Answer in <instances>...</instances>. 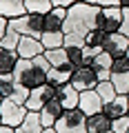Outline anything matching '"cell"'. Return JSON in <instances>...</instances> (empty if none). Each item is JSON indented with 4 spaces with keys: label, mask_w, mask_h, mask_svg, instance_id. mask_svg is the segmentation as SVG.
<instances>
[{
    "label": "cell",
    "mask_w": 129,
    "mask_h": 133,
    "mask_svg": "<svg viewBox=\"0 0 129 133\" xmlns=\"http://www.w3.org/2000/svg\"><path fill=\"white\" fill-rule=\"evenodd\" d=\"M73 69L76 66L71 64H65V66H51V71L47 73V82L53 87H62V84H69L73 76Z\"/></svg>",
    "instance_id": "obj_15"
},
{
    "label": "cell",
    "mask_w": 129,
    "mask_h": 133,
    "mask_svg": "<svg viewBox=\"0 0 129 133\" xmlns=\"http://www.w3.org/2000/svg\"><path fill=\"white\" fill-rule=\"evenodd\" d=\"M120 7H129V0H120Z\"/></svg>",
    "instance_id": "obj_43"
},
{
    "label": "cell",
    "mask_w": 129,
    "mask_h": 133,
    "mask_svg": "<svg viewBox=\"0 0 129 133\" xmlns=\"http://www.w3.org/2000/svg\"><path fill=\"white\" fill-rule=\"evenodd\" d=\"M111 82H114L118 95H129V71L127 73H111Z\"/></svg>",
    "instance_id": "obj_27"
},
{
    "label": "cell",
    "mask_w": 129,
    "mask_h": 133,
    "mask_svg": "<svg viewBox=\"0 0 129 133\" xmlns=\"http://www.w3.org/2000/svg\"><path fill=\"white\" fill-rule=\"evenodd\" d=\"M42 133H58V131H56V127H47V129H42Z\"/></svg>",
    "instance_id": "obj_41"
},
{
    "label": "cell",
    "mask_w": 129,
    "mask_h": 133,
    "mask_svg": "<svg viewBox=\"0 0 129 133\" xmlns=\"http://www.w3.org/2000/svg\"><path fill=\"white\" fill-rule=\"evenodd\" d=\"M122 27V7H100L98 14V29L109 36V33H118Z\"/></svg>",
    "instance_id": "obj_6"
},
{
    "label": "cell",
    "mask_w": 129,
    "mask_h": 133,
    "mask_svg": "<svg viewBox=\"0 0 129 133\" xmlns=\"http://www.w3.org/2000/svg\"><path fill=\"white\" fill-rule=\"evenodd\" d=\"M96 73H98V80H100V82L111 80V71H109V69H105V71H96Z\"/></svg>",
    "instance_id": "obj_39"
},
{
    "label": "cell",
    "mask_w": 129,
    "mask_h": 133,
    "mask_svg": "<svg viewBox=\"0 0 129 133\" xmlns=\"http://www.w3.org/2000/svg\"><path fill=\"white\" fill-rule=\"evenodd\" d=\"M111 131L114 133H127L129 131V115H122V118L111 120Z\"/></svg>",
    "instance_id": "obj_33"
},
{
    "label": "cell",
    "mask_w": 129,
    "mask_h": 133,
    "mask_svg": "<svg viewBox=\"0 0 129 133\" xmlns=\"http://www.w3.org/2000/svg\"><path fill=\"white\" fill-rule=\"evenodd\" d=\"M89 64L94 66L96 71H105V69H109V71H111V64H114V56H111V53H107L105 49H102L100 53H96V56H94V60H91Z\"/></svg>",
    "instance_id": "obj_24"
},
{
    "label": "cell",
    "mask_w": 129,
    "mask_h": 133,
    "mask_svg": "<svg viewBox=\"0 0 129 133\" xmlns=\"http://www.w3.org/2000/svg\"><path fill=\"white\" fill-rule=\"evenodd\" d=\"M87 129H89V133H105V131H111V118H109L107 113L89 115V118H87Z\"/></svg>",
    "instance_id": "obj_17"
},
{
    "label": "cell",
    "mask_w": 129,
    "mask_h": 133,
    "mask_svg": "<svg viewBox=\"0 0 129 133\" xmlns=\"http://www.w3.org/2000/svg\"><path fill=\"white\" fill-rule=\"evenodd\" d=\"M58 133H89L87 129V115L80 109H65V113L56 122Z\"/></svg>",
    "instance_id": "obj_3"
},
{
    "label": "cell",
    "mask_w": 129,
    "mask_h": 133,
    "mask_svg": "<svg viewBox=\"0 0 129 133\" xmlns=\"http://www.w3.org/2000/svg\"><path fill=\"white\" fill-rule=\"evenodd\" d=\"M20 38H22V33H18L16 29H7V33H5V38L0 40V47H5V49H11V51H16L18 49V44H20Z\"/></svg>",
    "instance_id": "obj_26"
},
{
    "label": "cell",
    "mask_w": 129,
    "mask_h": 133,
    "mask_svg": "<svg viewBox=\"0 0 129 133\" xmlns=\"http://www.w3.org/2000/svg\"><path fill=\"white\" fill-rule=\"evenodd\" d=\"M105 133H114V131H105Z\"/></svg>",
    "instance_id": "obj_48"
},
{
    "label": "cell",
    "mask_w": 129,
    "mask_h": 133,
    "mask_svg": "<svg viewBox=\"0 0 129 133\" xmlns=\"http://www.w3.org/2000/svg\"><path fill=\"white\" fill-rule=\"evenodd\" d=\"M125 56H127V58H129V49H127V53H125Z\"/></svg>",
    "instance_id": "obj_46"
},
{
    "label": "cell",
    "mask_w": 129,
    "mask_h": 133,
    "mask_svg": "<svg viewBox=\"0 0 129 133\" xmlns=\"http://www.w3.org/2000/svg\"><path fill=\"white\" fill-rule=\"evenodd\" d=\"M29 93H31V89H29V87H24V84H20V82H16L11 98H14L16 102H20V104H24V102L29 100Z\"/></svg>",
    "instance_id": "obj_31"
},
{
    "label": "cell",
    "mask_w": 129,
    "mask_h": 133,
    "mask_svg": "<svg viewBox=\"0 0 129 133\" xmlns=\"http://www.w3.org/2000/svg\"><path fill=\"white\" fill-rule=\"evenodd\" d=\"M58 100L62 102L65 109H78V104H80V91L71 82L62 84V87H58Z\"/></svg>",
    "instance_id": "obj_14"
},
{
    "label": "cell",
    "mask_w": 129,
    "mask_h": 133,
    "mask_svg": "<svg viewBox=\"0 0 129 133\" xmlns=\"http://www.w3.org/2000/svg\"><path fill=\"white\" fill-rule=\"evenodd\" d=\"M0 133H16V129H14V127H7V124H2V127H0Z\"/></svg>",
    "instance_id": "obj_40"
},
{
    "label": "cell",
    "mask_w": 129,
    "mask_h": 133,
    "mask_svg": "<svg viewBox=\"0 0 129 133\" xmlns=\"http://www.w3.org/2000/svg\"><path fill=\"white\" fill-rule=\"evenodd\" d=\"M100 7H120V0H98Z\"/></svg>",
    "instance_id": "obj_38"
},
{
    "label": "cell",
    "mask_w": 129,
    "mask_h": 133,
    "mask_svg": "<svg viewBox=\"0 0 129 133\" xmlns=\"http://www.w3.org/2000/svg\"><path fill=\"white\" fill-rule=\"evenodd\" d=\"M96 91L100 93V98H102V102H111V100L118 95V91H116V87H114V82L111 80H105V82H98V87H96Z\"/></svg>",
    "instance_id": "obj_25"
},
{
    "label": "cell",
    "mask_w": 129,
    "mask_h": 133,
    "mask_svg": "<svg viewBox=\"0 0 129 133\" xmlns=\"http://www.w3.org/2000/svg\"><path fill=\"white\" fill-rule=\"evenodd\" d=\"M85 47H96V49H105V42H107V33L102 29H91L89 33L85 36Z\"/></svg>",
    "instance_id": "obj_22"
},
{
    "label": "cell",
    "mask_w": 129,
    "mask_h": 133,
    "mask_svg": "<svg viewBox=\"0 0 129 133\" xmlns=\"http://www.w3.org/2000/svg\"><path fill=\"white\" fill-rule=\"evenodd\" d=\"M78 109L85 111V115L89 118V115L102 113V109H105V102H102L100 93H98L96 89H89V91H82V93H80V104H78Z\"/></svg>",
    "instance_id": "obj_9"
},
{
    "label": "cell",
    "mask_w": 129,
    "mask_h": 133,
    "mask_svg": "<svg viewBox=\"0 0 129 133\" xmlns=\"http://www.w3.org/2000/svg\"><path fill=\"white\" fill-rule=\"evenodd\" d=\"M98 73L91 64H80L73 69V76H71V84L76 87L78 91H89V89H96L98 87Z\"/></svg>",
    "instance_id": "obj_8"
},
{
    "label": "cell",
    "mask_w": 129,
    "mask_h": 133,
    "mask_svg": "<svg viewBox=\"0 0 129 133\" xmlns=\"http://www.w3.org/2000/svg\"><path fill=\"white\" fill-rule=\"evenodd\" d=\"M58 95V87L53 84H42V87H36V89H31V93H29V100L24 102V107H27L29 111H42L45 104H47L49 100H53Z\"/></svg>",
    "instance_id": "obj_7"
},
{
    "label": "cell",
    "mask_w": 129,
    "mask_h": 133,
    "mask_svg": "<svg viewBox=\"0 0 129 133\" xmlns=\"http://www.w3.org/2000/svg\"><path fill=\"white\" fill-rule=\"evenodd\" d=\"M127 49H129V38L125 36V33H109L107 36V42H105V51L107 53H111L114 58H120V56H125L127 53Z\"/></svg>",
    "instance_id": "obj_11"
},
{
    "label": "cell",
    "mask_w": 129,
    "mask_h": 133,
    "mask_svg": "<svg viewBox=\"0 0 129 133\" xmlns=\"http://www.w3.org/2000/svg\"><path fill=\"white\" fill-rule=\"evenodd\" d=\"M27 113L29 109L20 102H16L14 98H5V102L0 104V118H2V124H7V127H14V129L20 127L27 118Z\"/></svg>",
    "instance_id": "obj_5"
},
{
    "label": "cell",
    "mask_w": 129,
    "mask_h": 133,
    "mask_svg": "<svg viewBox=\"0 0 129 133\" xmlns=\"http://www.w3.org/2000/svg\"><path fill=\"white\" fill-rule=\"evenodd\" d=\"M2 102H5V98H2V95H0V104H2Z\"/></svg>",
    "instance_id": "obj_45"
},
{
    "label": "cell",
    "mask_w": 129,
    "mask_h": 133,
    "mask_svg": "<svg viewBox=\"0 0 129 133\" xmlns=\"http://www.w3.org/2000/svg\"><path fill=\"white\" fill-rule=\"evenodd\" d=\"M27 14V7H24V0H0V16L7 20L20 18V16Z\"/></svg>",
    "instance_id": "obj_16"
},
{
    "label": "cell",
    "mask_w": 129,
    "mask_h": 133,
    "mask_svg": "<svg viewBox=\"0 0 129 133\" xmlns=\"http://www.w3.org/2000/svg\"><path fill=\"white\" fill-rule=\"evenodd\" d=\"M27 14H49L53 9V0H24Z\"/></svg>",
    "instance_id": "obj_23"
},
{
    "label": "cell",
    "mask_w": 129,
    "mask_h": 133,
    "mask_svg": "<svg viewBox=\"0 0 129 133\" xmlns=\"http://www.w3.org/2000/svg\"><path fill=\"white\" fill-rule=\"evenodd\" d=\"M18 56L24 58V60H31V58H38L45 53V44L40 38H34V36H22L20 38V44H18Z\"/></svg>",
    "instance_id": "obj_10"
},
{
    "label": "cell",
    "mask_w": 129,
    "mask_h": 133,
    "mask_svg": "<svg viewBox=\"0 0 129 133\" xmlns=\"http://www.w3.org/2000/svg\"><path fill=\"white\" fill-rule=\"evenodd\" d=\"M102 113H107L111 120L122 118V115H129V95H116L111 102H107Z\"/></svg>",
    "instance_id": "obj_12"
},
{
    "label": "cell",
    "mask_w": 129,
    "mask_h": 133,
    "mask_svg": "<svg viewBox=\"0 0 129 133\" xmlns=\"http://www.w3.org/2000/svg\"><path fill=\"white\" fill-rule=\"evenodd\" d=\"M9 27L16 29L22 36H34V38H40L45 31V14H24L20 18L9 20Z\"/></svg>",
    "instance_id": "obj_4"
},
{
    "label": "cell",
    "mask_w": 129,
    "mask_h": 133,
    "mask_svg": "<svg viewBox=\"0 0 129 133\" xmlns=\"http://www.w3.org/2000/svg\"><path fill=\"white\" fill-rule=\"evenodd\" d=\"M45 58L49 60L51 66H65L69 64V56H67V49L60 47V49H45Z\"/></svg>",
    "instance_id": "obj_19"
},
{
    "label": "cell",
    "mask_w": 129,
    "mask_h": 133,
    "mask_svg": "<svg viewBox=\"0 0 129 133\" xmlns=\"http://www.w3.org/2000/svg\"><path fill=\"white\" fill-rule=\"evenodd\" d=\"M20 127L24 129L27 133H42V120H40V111H29L27 118H24V122L20 124Z\"/></svg>",
    "instance_id": "obj_21"
},
{
    "label": "cell",
    "mask_w": 129,
    "mask_h": 133,
    "mask_svg": "<svg viewBox=\"0 0 129 133\" xmlns=\"http://www.w3.org/2000/svg\"><path fill=\"white\" fill-rule=\"evenodd\" d=\"M65 20H67V7H53L49 14H45V31H62Z\"/></svg>",
    "instance_id": "obj_13"
},
{
    "label": "cell",
    "mask_w": 129,
    "mask_h": 133,
    "mask_svg": "<svg viewBox=\"0 0 129 133\" xmlns=\"http://www.w3.org/2000/svg\"><path fill=\"white\" fill-rule=\"evenodd\" d=\"M127 133H129V131H127Z\"/></svg>",
    "instance_id": "obj_49"
},
{
    "label": "cell",
    "mask_w": 129,
    "mask_h": 133,
    "mask_svg": "<svg viewBox=\"0 0 129 133\" xmlns=\"http://www.w3.org/2000/svg\"><path fill=\"white\" fill-rule=\"evenodd\" d=\"M16 133H27V131H24L22 127H16Z\"/></svg>",
    "instance_id": "obj_44"
},
{
    "label": "cell",
    "mask_w": 129,
    "mask_h": 133,
    "mask_svg": "<svg viewBox=\"0 0 129 133\" xmlns=\"http://www.w3.org/2000/svg\"><path fill=\"white\" fill-rule=\"evenodd\" d=\"M80 2H89V5H98V0H80Z\"/></svg>",
    "instance_id": "obj_42"
},
{
    "label": "cell",
    "mask_w": 129,
    "mask_h": 133,
    "mask_svg": "<svg viewBox=\"0 0 129 133\" xmlns=\"http://www.w3.org/2000/svg\"><path fill=\"white\" fill-rule=\"evenodd\" d=\"M7 29H9V20H7V18H2V16H0V40L5 38Z\"/></svg>",
    "instance_id": "obj_36"
},
{
    "label": "cell",
    "mask_w": 129,
    "mask_h": 133,
    "mask_svg": "<svg viewBox=\"0 0 129 133\" xmlns=\"http://www.w3.org/2000/svg\"><path fill=\"white\" fill-rule=\"evenodd\" d=\"M127 71H129V58H127V56L114 58V64H111V73H127Z\"/></svg>",
    "instance_id": "obj_32"
},
{
    "label": "cell",
    "mask_w": 129,
    "mask_h": 133,
    "mask_svg": "<svg viewBox=\"0 0 129 133\" xmlns=\"http://www.w3.org/2000/svg\"><path fill=\"white\" fill-rule=\"evenodd\" d=\"M14 87H16L14 73H2V76H0V95H2V98H11Z\"/></svg>",
    "instance_id": "obj_28"
},
{
    "label": "cell",
    "mask_w": 129,
    "mask_h": 133,
    "mask_svg": "<svg viewBox=\"0 0 129 133\" xmlns=\"http://www.w3.org/2000/svg\"><path fill=\"white\" fill-rule=\"evenodd\" d=\"M69 56V64L71 66H80L85 64V47H65Z\"/></svg>",
    "instance_id": "obj_29"
},
{
    "label": "cell",
    "mask_w": 129,
    "mask_h": 133,
    "mask_svg": "<svg viewBox=\"0 0 129 133\" xmlns=\"http://www.w3.org/2000/svg\"><path fill=\"white\" fill-rule=\"evenodd\" d=\"M85 36L78 33H65V47H85Z\"/></svg>",
    "instance_id": "obj_34"
},
{
    "label": "cell",
    "mask_w": 129,
    "mask_h": 133,
    "mask_svg": "<svg viewBox=\"0 0 129 133\" xmlns=\"http://www.w3.org/2000/svg\"><path fill=\"white\" fill-rule=\"evenodd\" d=\"M45 113H49V115H51V118H60V115L62 113H65V107H62V102H60V100H58V95H56V98H53V100H49V102H47V104H45Z\"/></svg>",
    "instance_id": "obj_30"
},
{
    "label": "cell",
    "mask_w": 129,
    "mask_h": 133,
    "mask_svg": "<svg viewBox=\"0 0 129 133\" xmlns=\"http://www.w3.org/2000/svg\"><path fill=\"white\" fill-rule=\"evenodd\" d=\"M14 78H16V82L29 87V89L47 84V71H42L34 60H24V58L18 60V64L14 69Z\"/></svg>",
    "instance_id": "obj_2"
},
{
    "label": "cell",
    "mask_w": 129,
    "mask_h": 133,
    "mask_svg": "<svg viewBox=\"0 0 129 133\" xmlns=\"http://www.w3.org/2000/svg\"><path fill=\"white\" fill-rule=\"evenodd\" d=\"M18 60H20L18 51H11V49L0 47V76H2V73H14Z\"/></svg>",
    "instance_id": "obj_18"
},
{
    "label": "cell",
    "mask_w": 129,
    "mask_h": 133,
    "mask_svg": "<svg viewBox=\"0 0 129 133\" xmlns=\"http://www.w3.org/2000/svg\"><path fill=\"white\" fill-rule=\"evenodd\" d=\"M0 127H2V118H0Z\"/></svg>",
    "instance_id": "obj_47"
},
{
    "label": "cell",
    "mask_w": 129,
    "mask_h": 133,
    "mask_svg": "<svg viewBox=\"0 0 129 133\" xmlns=\"http://www.w3.org/2000/svg\"><path fill=\"white\" fill-rule=\"evenodd\" d=\"M78 0H53V7H71V5H76Z\"/></svg>",
    "instance_id": "obj_37"
},
{
    "label": "cell",
    "mask_w": 129,
    "mask_h": 133,
    "mask_svg": "<svg viewBox=\"0 0 129 133\" xmlns=\"http://www.w3.org/2000/svg\"><path fill=\"white\" fill-rule=\"evenodd\" d=\"M120 33H125L129 38V7H122V27H120Z\"/></svg>",
    "instance_id": "obj_35"
},
{
    "label": "cell",
    "mask_w": 129,
    "mask_h": 133,
    "mask_svg": "<svg viewBox=\"0 0 129 133\" xmlns=\"http://www.w3.org/2000/svg\"><path fill=\"white\" fill-rule=\"evenodd\" d=\"M45 49H60L65 47V31H45L40 36Z\"/></svg>",
    "instance_id": "obj_20"
},
{
    "label": "cell",
    "mask_w": 129,
    "mask_h": 133,
    "mask_svg": "<svg viewBox=\"0 0 129 133\" xmlns=\"http://www.w3.org/2000/svg\"><path fill=\"white\" fill-rule=\"evenodd\" d=\"M98 14H100V5H89V2L78 0L76 5L67 9V20L62 24V31L87 36L91 29L98 27Z\"/></svg>",
    "instance_id": "obj_1"
}]
</instances>
